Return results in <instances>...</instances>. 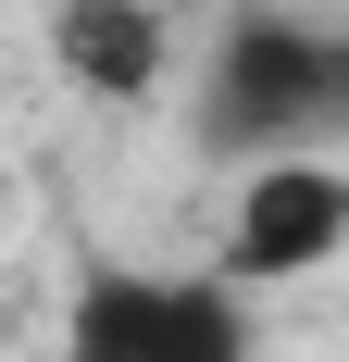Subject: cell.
I'll return each mask as SVG.
<instances>
[{
    "label": "cell",
    "instance_id": "3",
    "mask_svg": "<svg viewBox=\"0 0 349 362\" xmlns=\"http://www.w3.org/2000/svg\"><path fill=\"white\" fill-rule=\"evenodd\" d=\"M349 250V163L337 150H287V163H249L237 200H225V238H212V275L225 288H300Z\"/></svg>",
    "mask_w": 349,
    "mask_h": 362
},
{
    "label": "cell",
    "instance_id": "4",
    "mask_svg": "<svg viewBox=\"0 0 349 362\" xmlns=\"http://www.w3.org/2000/svg\"><path fill=\"white\" fill-rule=\"evenodd\" d=\"M50 75L100 112H150L162 75H174L162 0H50Z\"/></svg>",
    "mask_w": 349,
    "mask_h": 362
},
{
    "label": "cell",
    "instance_id": "5",
    "mask_svg": "<svg viewBox=\"0 0 349 362\" xmlns=\"http://www.w3.org/2000/svg\"><path fill=\"white\" fill-rule=\"evenodd\" d=\"M324 88H337V150H349V25H324Z\"/></svg>",
    "mask_w": 349,
    "mask_h": 362
},
{
    "label": "cell",
    "instance_id": "2",
    "mask_svg": "<svg viewBox=\"0 0 349 362\" xmlns=\"http://www.w3.org/2000/svg\"><path fill=\"white\" fill-rule=\"evenodd\" d=\"M63 362H262V325H249V288H225L212 262L88 250L63 300Z\"/></svg>",
    "mask_w": 349,
    "mask_h": 362
},
{
    "label": "cell",
    "instance_id": "1",
    "mask_svg": "<svg viewBox=\"0 0 349 362\" xmlns=\"http://www.w3.org/2000/svg\"><path fill=\"white\" fill-rule=\"evenodd\" d=\"M187 138L200 163L249 175V163H287V150H337V88H324V25L312 13H275L249 0L225 13L187 75Z\"/></svg>",
    "mask_w": 349,
    "mask_h": 362
}]
</instances>
